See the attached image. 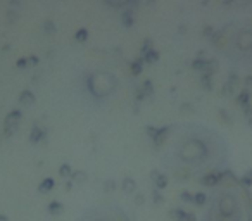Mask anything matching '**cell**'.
I'll use <instances>...</instances> for the list:
<instances>
[{"mask_svg": "<svg viewBox=\"0 0 252 221\" xmlns=\"http://www.w3.org/2000/svg\"><path fill=\"white\" fill-rule=\"evenodd\" d=\"M168 137L156 138L162 145V161L169 169L185 175L221 168L228 159V145L216 130L200 123H180L166 128Z\"/></svg>", "mask_w": 252, "mask_h": 221, "instance_id": "6da1fadb", "label": "cell"}, {"mask_svg": "<svg viewBox=\"0 0 252 221\" xmlns=\"http://www.w3.org/2000/svg\"><path fill=\"white\" fill-rule=\"evenodd\" d=\"M211 206L202 221H251L245 192L231 176L214 183Z\"/></svg>", "mask_w": 252, "mask_h": 221, "instance_id": "7a4b0ae2", "label": "cell"}, {"mask_svg": "<svg viewBox=\"0 0 252 221\" xmlns=\"http://www.w3.org/2000/svg\"><path fill=\"white\" fill-rule=\"evenodd\" d=\"M100 214L102 218L98 216V209H95V221H126L125 218H121L119 220L118 214H121V211H119L118 206H112V209H105V204L104 206H100Z\"/></svg>", "mask_w": 252, "mask_h": 221, "instance_id": "3957f363", "label": "cell"}, {"mask_svg": "<svg viewBox=\"0 0 252 221\" xmlns=\"http://www.w3.org/2000/svg\"><path fill=\"white\" fill-rule=\"evenodd\" d=\"M123 189H125V192H133V190H135V182L131 178H126L125 183H123Z\"/></svg>", "mask_w": 252, "mask_h": 221, "instance_id": "277c9868", "label": "cell"}, {"mask_svg": "<svg viewBox=\"0 0 252 221\" xmlns=\"http://www.w3.org/2000/svg\"><path fill=\"white\" fill-rule=\"evenodd\" d=\"M193 199H195L197 204H204V202H206V195H204V193H197Z\"/></svg>", "mask_w": 252, "mask_h": 221, "instance_id": "5b68a950", "label": "cell"}, {"mask_svg": "<svg viewBox=\"0 0 252 221\" xmlns=\"http://www.w3.org/2000/svg\"><path fill=\"white\" fill-rule=\"evenodd\" d=\"M156 182H158L159 187H166V176L159 175V180H156Z\"/></svg>", "mask_w": 252, "mask_h": 221, "instance_id": "8992f818", "label": "cell"}, {"mask_svg": "<svg viewBox=\"0 0 252 221\" xmlns=\"http://www.w3.org/2000/svg\"><path fill=\"white\" fill-rule=\"evenodd\" d=\"M149 61H152V59H156V54H149V57H147Z\"/></svg>", "mask_w": 252, "mask_h": 221, "instance_id": "52a82bcc", "label": "cell"}]
</instances>
